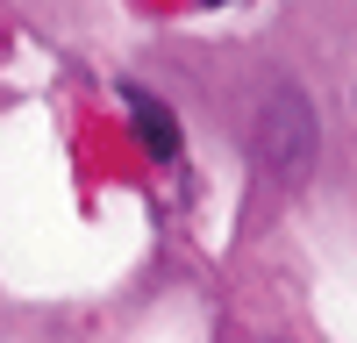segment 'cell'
<instances>
[{
	"instance_id": "cell-2",
	"label": "cell",
	"mask_w": 357,
	"mask_h": 343,
	"mask_svg": "<svg viewBox=\"0 0 357 343\" xmlns=\"http://www.w3.org/2000/svg\"><path fill=\"white\" fill-rule=\"evenodd\" d=\"M122 107H129V122H136V136H143V151H151L158 165H172V158H178V122H172V107H165L158 93H143V86H122Z\"/></svg>"
},
{
	"instance_id": "cell-1",
	"label": "cell",
	"mask_w": 357,
	"mask_h": 343,
	"mask_svg": "<svg viewBox=\"0 0 357 343\" xmlns=\"http://www.w3.org/2000/svg\"><path fill=\"white\" fill-rule=\"evenodd\" d=\"M264 158H272V172H286V179H301L314 165V107H307L301 86H279V93L264 100Z\"/></svg>"
},
{
	"instance_id": "cell-3",
	"label": "cell",
	"mask_w": 357,
	"mask_h": 343,
	"mask_svg": "<svg viewBox=\"0 0 357 343\" xmlns=\"http://www.w3.org/2000/svg\"><path fill=\"white\" fill-rule=\"evenodd\" d=\"M200 8H229V0H200Z\"/></svg>"
}]
</instances>
